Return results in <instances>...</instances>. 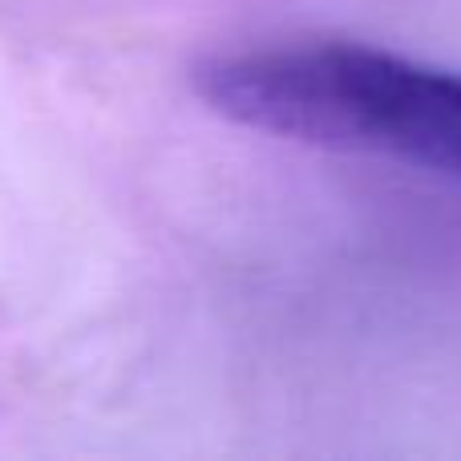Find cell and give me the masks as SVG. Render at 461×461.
Wrapping results in <instances>:
<instances>
[{
    "instance_id": "1",
    "label": "cell",
    "mask_w": 461,
    "mask_h": 461,
    "mask_svg": "<svg viewBox=\"0 0 461 461\" xmlns=\"http://www.w3.org/2000/svg\"><path fill=\"white\" fill-rule=\"evenodd\" d=\"M191 86L230 126L360 154L461 186V73L357 41L215 53Z\"/></svg>"
}]
</instances>
